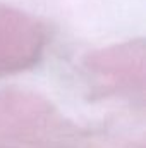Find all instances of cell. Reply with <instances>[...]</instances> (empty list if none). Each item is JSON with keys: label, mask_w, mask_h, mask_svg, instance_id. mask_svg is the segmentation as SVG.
I'll return each instance as SVG.
<instances>
[{"label": "cell", "mask_w": 146, "mask_h": 148, "mask_svg": "<svg viewBox=\"0 0 146 148\" xmlns=\"http://www.w3.org/2000/svg\"><path fill=\"white\" fill-rule=\"evenodd\" d=\"M48 43V33L35 16L0 2V77L35 67Z\"/></svg>", "instance_id": "6da1fadb"}, {"label": "cell", "mask_w": 146, "mask_h": 148, "mask_svg": "<svg viewBox=\"0 0 146 148\" xmlns=\"http://www.w3.org/2000/svg\"><path fill=\"white\" fill-rule=\"evenodd\" d=\"M145 66L146 48L143 40H127L93 52L84 59L88 74L113 91H143Z\"/></svg>", "instance_id": "7a4b0ae2"}]
</instances>
